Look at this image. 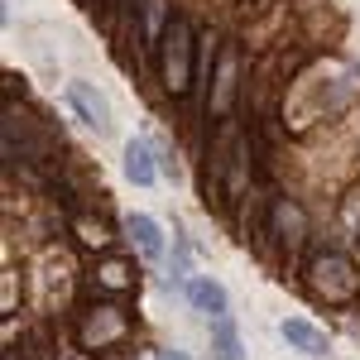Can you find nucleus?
<instances>
[{
	"mask_svg": "<svg viewBox=\"0 0 360 360\" xmlns=\"http://www.w3.org/2000/svg\"><path fill=\"white\" fill-rule=\"evenodd\" d=\"M125 178H130V183H139V188H149V183L159 178L154 154H149V144H144V139H130V144H125Z\"/></svg>",
	"mask_w": 360,
	"mask_h": 360,
	"instance_id": "nucleus-5",
	"label": "nucleus"
},
{
	"mask_svg": "<svg viewBox=\"0 0 360 360\" xmlns=\"http://www.w3.org/2000/svg\"><path fill=\"white\" fill-rule=\"evenodd\" d=\"M159 360H188V356H178V351H159Z\"/></svg>",
	"mask_w": 360,
	"mask_h": 360,
	"instance_id": "nucleus-8",
	"label": "nucleus"
},
{
	"mask_svg": "<svg viewBox=\"0 0 360 360\" xmlns=\"http://www.w3.org/2000/svg\"><path fill=\"white\" fill-rule=\"evenodd\" d=\"M125 231H130V240H135L139 245V255H144V259H159V255H164V236H159V226L149 221V217H130V221H125Z\"/></svg>",
	"mask_w": 360,
	"mask_h": 360,
	"instance_id": "nucleus-6",
	"label": "nucleus"
},
{
	"mask_svg": "<svg viewBox=\"0 0 360 360\" xmlns=\"http://www.w3.org/2000/svg\"><path fill=\"white\" fill-rule=\"evenodd\" d=\"M68 101L82 111V120L96 130V135H106V130H111V106H106V96H96L86 82H68Z\"/></svg>",
	"mask_w": 360,
	"mask_h": 360,
	"instance_id": "nucleus-1",
	"label": "nucleus"
},
{
	"mask_svg": "<svg viewBox=\"0 0 360 360\" xmlns=\"http://www.w3.org/2000/svg\"><path fill=\"white\" fill-rule=\"evenodd\" d=\"M164 44H168V49H164L168 86H173V91H183V77H188V25H183V20H173Z\"/></svg>",
	"mask_w": 360,
	"mask_h": 360,
	"instance_id": "nucleus-2",
	"label": "nucleus"
},
{
	"mask_svg": "<svg viewBox=\"0 0 360 360\" xmlns=\"http://www.w3.org/2000/svg\"><path fill=\"white\" fill-rule=\"evenodd\" d=\"M278 332H283V341H288V346H298L303 356H322V351H327V332H317V327H312V322H303V317H288Z\"/></svg>",
	"mask_w": 360,
	"mask_h": 360,
	"instance_id": "nucleus-4",
	"label": "nucleus"
},
{
	"mask_svg": "<svg viewBox=\"0 0 360 360\" xmlns=\"http://www.w3.org/2000/svg\"><path fill=\"white\" fill-rule=\"evenodd\" d=\"M188 303L217 322V317H226V288L217 278H188Z\"/></svg>",
	"mask_w": 360,
	"mask_h": 360,
	"instance_id": "nucleus-3",
	"label": "nucleus"
},
{
	"mask_svg": "<svg viewBox=\"0 0 360 360\" xmlns=\"http://www.w3.org/2000/svg\"><path fill=\"white\" fill-rule=\"evenodd\" d=\"M212 336H217V360H245L240 356V341H236L231 317H217V322H212Z\"/></svg>",
	"mask_w": 360,
	"mask_h": 360,
	"instance_id": "nucleus-7",
	"label": "nucleus"
}]
</instances>
